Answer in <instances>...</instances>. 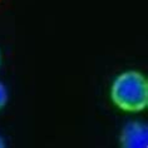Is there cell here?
<instances>
[{"label": "cell", "instance_id": "4", "mask_svg": "<svg viewBox=\"0 0 148 148\" xmlns=\"http://www.w3.org/2000/svg\"><path fill=\"white\" fill-rule=\"evenodd\" d=\"M5 146V143H4V139L1 138V137H0V147H4Z\"/></svg>", "mask_w": 148, "mask_h": 148}, {"label": "cell", "instance_id": "5", "mask_svg": "<svg viewBox=\"0 0 148 148\" xmlns=\"http://www.w3.org/2000/svg\"><path fill=\"white\" fill-rule=\"evenodd\" d=\"M0 64H1V53H0Z\"/></svg>", "mask_w": 148, "mask_h": 148}, {"label": "cell", "instance_id": "1", "mask_svg": "<svg viewBox=\"0 0 148 148\" xmlns=\"http://www.w3.org/2000/svg\"><path fill=\"white\" fill-rule=\"evenodd\" d=\"M110 98L118 109L127 113L142 112L148 106V82L138 70H127L114 79Z\"/></svg>", "mask_w": 148, "mask_h": 148}, {"label": "cell", "instance_id": "3", "mask_svg": "<svg viewBox=\"0 0 148 148\" xmlns=\"http://www.w3.org/2000/svg\"><path fill=\"white\" fill-rule=\"evenodd\" d=\"M6 102H8V92H6L4 84L0 82V110L5 107Z\"/></svg>", "mask_w": 148, "mask_h": 148}, {"label": "cell", "instance_id": "2", "mask_svg": "<svg viewBox=\"0 0 148 148\" xmlns=\"http://www.w3.org/2000/svg\"><path fill=\"white\" fill-rule=\"evenodd\" d=\"M121 146L125 148H146L147 127L140 122H131L122 129Z\"/></svg>", "mask_w": 148, "mask_h": 148}]
</instances>
